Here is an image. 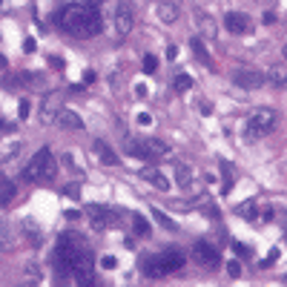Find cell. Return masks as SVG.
<instances>
[{
  "mask_svg": "<svg viewBox=\"0 0 287 287\" xmlns=\"http://www.w3.org/2000/svg\"><path fill=\"white\" fill-rule=\"evenodd\" d=\"M55 23L72 37H95L104 29V15L98 3H72L55 15Z\"/></svg>",
  "mask_w": 287,
  "mask_h": 287,
  "instance_id": "obj_1",
  "label": "cell"
},
{
  "mask_svg": "<svg viewBox=\"0 0 287 287\" xmlns=\"http://www.w3.org/2000/svg\"><path fill=\"white\" fill-rule=\"evenodd\" d=\"M184 267V253L178 247H164L161 253H155V256H147L141 261V270L147 273L150 278H164L175 273V270Z\"/></svg>",
  "mask_w": 287,
  "mask_h": 287,
  "instance_id": "obj_2",
  "label": "cell"
},
{
  "mask_svg": "<svg viewBox=\"0 0 287 287\" xmlns=\"http://www.w3.org/2000/svg\"><path fill=\"white\" fill-rule=\"evenodd\" d=\"M55 172H58V161H55L52 150H49V147H40V150L32 155V161L23 167V178L40 181V178H52Z\"/></svg>",
  "mask_w": 287,
  "mask_h": 287,
  "instance_id": "obj_3",
  "label": "cell"
},
{
  "mask_svg": "<svg viewBox=\"0 0 287 287\" xmlns=\"http://www.w3.org/2000/svg\"><path fill=\"white\" fill-rule=\"evenodd\" d=\"M273 126H276V112L273 109H256L250 118H247V124H244V138L253 141V138H264V135L273 132Z\"/></svg>",
  "mask_w": 287,
  "mask_h": 287,
  "instance_id": "obj_4",
  "label": "cell"
},
{
  "mask_svg": "<svg viewBox=\"0 0 287 287\" xmlns=\"http://www.w3.org/2000/svg\"><path fill=\"white\" fill-rule=\"evenodd\" d=\"M132 26H135V12L126 0H121L115 9H112V29H115V37H126L129 32H132Z\"/></svg>",
  "mask_w": 287,
  "mask_h": 287,
  "instance_id": "obj_5",
  "label": "cell"
},
{
  "mask_svg": "<svg viewBox=\"0 0 287 287\" xmlns=\"http://www.w3.org/2000/svg\"><path fill=\"white\" fill-rule=\"evenodd\" d=\"M167 155H170V147L161 138H144V141H138V158H144V161H155V158H167Z\"/></svg>",
  "mask_w": 287,
  "mask_h": 287,
  "instance_id": "obj_6",
  "label": "cell"
},
{
  "mask_svg": "<svg viewBox=\"0 0 287 287\" xmlns=\"http://www.w3.org/2000/svg\"><path fill=\"white\" fill-rule=\"evenodd\" d=\"M193 259H196L201 267H218V264H221V253H218V247H213L210 242H196Z\"/></svg>",
  "mask_w": 287,
  "mask_h": 287,
  "instance_id": "obj_7",
  "label": "cell"
},
{
  "mask_svg": "<svg viewBox=\"0 0 287 287\" xmlns=\"http://www.w3.org/2000/svg\"><path fill=\"white\" fill-rule=\"evenodd\" d=\"M86 215L92 218V224L98 227V230H107L112 221H118V210L104 207V204H89V207H86Z\"/></svg>",
  "mask_w": 287,
  "mask_h": 287,
  "instance_id": "obj_8",
  "label": "cell"
},
{
  "mask_svg": "<svg viewBox=\"0 0 287 287\" xmlns=\"http://www.w3.org/2000/svg\"><path fill=\"white\" fill-rule=\"evenodd\" d=\"M230 78H233V83L235 86H242V89H259V86L267 83V78H264L261 72H256V69H235Z\"/></svg>",
  "mask_w": 287,
  "mask_h": 287,
  "instance_id": "obj_9",
  "label": "cell"
},
{
  "mask_svg": "<svg viewBox=\"0 0 287 287\" xmlns=\"http://www.w3.org/2000/svg\"><path fill=\"white\" fill-rule=\"evenodd\" d=\"M18 233H15V227L6 221V218H0V250L3 253H12V250H18Z\"/></svg>",
  "mask_w": 287,
  "mask_h": 287,
  "instance_id": "obj_10",
  "label": "cell"
},
{
  "mask_svg": "<svg viewBox=\"0 0 287 287\" xmlns=\"http://www.w3.org/2000/svg\"><path fill=\"white\" fill-rule=\"evenodd\" d=\"M193 15H196V26H198V32H201V37H207V40H215V35H218L215 20L210 18L207 12H201V9H196Z\"/></svg>",
  "mask_w": 287,
  "mask_h": 287,
  "instance_id": "obj_11",
  "label": "cell"
},
{
  "mask_svg": "<svg viewBox=\"0 0 287 287\" xmlns=\"http://www.w3.org/2000/svg\"><path fill=\"white\" fill-rule=\"evenodd\" d=\"M55 121H58L63 129H72V132H81L83 129V121H81V115H78L75 109H58Z\"/></svg>",
  "mask_w": 287,
  "mask_h": 287,
  "instance_id": "obj_12",
  "label": "cell"
},
{
  "mask_svg": "<svg viewBox=\"0 0 287 287\" xmlns=\"http://www.w3.org/2000/svg\"><path fill=\"white\" fill-rule=\"evenodd\" d=\"M224 26L230 29V32H235V35H242V32L250 29V18L242 15V12H227L224 15Z\"/></svg>",
  "mask_w": 287,
  "mask_h": 287,
  "instance_id": "obj_13",
  "label": "cell"
},
{
  "mask_svg": "<svg viewBox=\"0 0 287 287\" xmlns=\"http://www.w3.org/2000/svg\"><path fill=\"white\" fill-rule=\"evenodd\" d=\"M92 150L98 153V161H101V164H107V167L118 164V155H115V150H112V147H109L107 141H101V138H95V141H92Z\"/></svg>",
  "mask_w": 287,
  "mask_h": 287,
  "instance_id": "obj_14",
  "label": "cell"
},
{
  "mask_svg": "<svg viewBox=\"0 0 287 287\" xmlns=\"http://www.w3.org/2000/svg\"><path fill=\"white\" fill-rule=\"evenodd\" d=\"M155 15H158L161 23L172 26V23L178 20V6H172V3H158V6H155Z\"/></svg>",
  "mask_w": 287,
  "mask_h": 287,
  "instance_id": "obj_15",
  "label": "cell"
},
{
  "mask_svg": "<svg viewBox=\"0 0 287 287\" xmlns=\"http://www.w3.org/2000/svg\"><path fill=\"white\" fill-rule=\"evenodd\" d=\"M15 196H18V187H15V181L0 178V207L12 204V201H15Z\"/></svg>",
  "mask_w": 287,
  "mask_h": 287,
  "instance_id": "obj_16",
  "label": "cell"
},
{
  "mask_svg": "<svg viewBox=\"0 0 287 287\" xmlns=\"http://www.w3.org/2000/svg\"><path fill=\"white\" fill-rule=\"evenodd\" d=\"M141 178H144V181H150V184H153V187H158L161 193H164V189H170V181L164 178L158 170H144V172H141Z\"/></svg>",
  "mask_w": 287,
  "mask_h": 287,
  "instance_id": "obj_17",
  "label": "cell"
},
{
  "mask_svg": "<svg viewBox=\"0 0 287 287\" xmlns=\"http://www.w3.org/2000/svg\"><path fill=\"white\" fill-rule=\"evenodd\" d=\"M189 46H193V52H196L198 63H204V66H213V58H210V52L204 49V40H201V37H196V40H193Z\"/></svg>",
  "mask_w": 287,
  "mask_h": 287,
  "instance_id": "obj_18",
  "label": "cell"
},
{
  "mask_svg": "<svg viewBox=\"0 0 287 287\" xmlns=\"http://www.w3.org/2000/svg\"><path fill=\"white\" fill-rule=\"evenodd\" d=\"M270 83H276V86H287V69L284 66H270V72L264 75Z\"/></svg>",
  "mask_w": 287,
  "mask_h": 287,
  "instance_id": "obj_19",
  "label": "cell"
},
{
  "mask_svg": "<svg viewBox=\"0 0 287 287\" xmlns=\"http://www.w3.org/2000/svg\"><path fill=\"white\" fill-rule=\"evenodd\" d=\"M132 230H135V235L147 238V235H150V221H147L144 215H135V218H132Z\"/></svg>",
  "mask_w": 287,
  "mask_h": 287,
  "instance_id": "obj_20",
  "label": "cell"
},
{
  "mask_svg": "<svg viewBox=\"0 0 287 287\" xmlns=\"http://www.w3.org/2000/svg\"><path fill=\"white\" fill-rule=\"evenodd\" d=\"M23 233L32 238V244H40V230H37V224L32 221V218H26V221H23Z\"/></svg>",
  "mask_w": 287,
  "mask_h": 287,
  "instance_id": "obj_21",
  "label": "cell"
},
{
  "mask_svg": "<svg viewBox=\"0 0 287 287\" xmlns=\"http://www.w3.org/2000/svg\"><path fill=\"white\" fill-rule=\"evenodd\" d=\"M172 86H175V92H187V89H193V78L189 75H175Z\"/></svg>",
  "mask_w": 287,
  "mask_h": 287,
  "instance_id": "obj_22",
  "label": "cell"
},
{
  "mask_svg": "<svg viewBox=\"0 0 287 287\" xmlns=\"http://www.w3.org/2000/svg\"><path fill=\"white\" fill-rule=\"evenodd\" d=\"M153 215H155V221H158L161 227H167V230H175V227H178V224H175V221L170 218V215L161 213V210H153Z\"/></svg>",
  "mask_w": 287,
  "mask_h": 287,
  "instance_id": "obj_23",
  "label": "cell"
},
{
  "mask_svg": "<svg viewBox=\"0 0 287 287\" xmlns=\"http://www.w3.org/2000/svg\"><path fill=\"white\" fill-rule=\"evenodd\" d=\"M175 175H178V184H181V187H189V181H193V172H189V167H181V164H178Z\"/></svg>",
  "mask_w": 287,
  "mask_h": 287,
  "instance_id": "obj_24",
  "label": "cell"
},
{
  "mask_svg": "<svg viewBox=\"0 0 287 287\" xmlns=\"http://www.w3.org/2000/svg\"><path fill=\"white\" fill-rule=\"evenodd\" d=\"M40 278H43V273H40V267H37V264H29V267H26V281H32V284H37Z\"/></svg>",
  "mask_w": 287,
  "mask_h": 287,
  "instance_id": "obj_25",
  "label": "cell"
},
{
  "mask_svg": "<svg viewBox=\"0 0 287 287\" xmlns=\"http://www.w3.org/2000/svg\"><path fill=\"white\" fill-rule=\"evenodd\" d=\"M155 69H158V58H155V55H144V72L153 75Z\"/></svg>",
  "mask_w": 287,
  "mask_h": 287,
  "instance_id": "obj_26",
  "label": "cell"
},
{
  "mask_svg": "<svg viewBox=\"0 0 287 287\" xmlns=\"http://www.w3.org/2000/svg\"><path fill=\"white\" fill-rule=\"evenodd\" d=\"M29 112H32V107H29V101L23 98V101H20V104H18V115L23 118V121H26V118H29Z\"/></svg>",
  "mask_w": 287,
  "mask_h": 287,
  "instance_id": "obj_27",
  "label": "cell"
},
{
  "mask_svg": "<svg viewBox=\"0 0 287 287\" xmlns=\"http://www.w3.org/2000/svg\"><path fill=\"white\" fill-rule=\"evenodd\" d=\"M101 267H104V270H112V267H118L115 256H104V259H101Z\"/></svg>",
  "mask_w": 287,
  "mask_h": 287,
  "instance_id": "obj_28",
  "label": "cell"
},
{
  "mask_svg": "<svg viewBox=\"0 0 287 287\" xmlns=\"http://www.w3.org/2000/svg\"><path fill=\"white\" fill-rule=\"evenodd\" d=\"M227 273H230V276H242V264H238V261H230V264H227Z\"/></svg>",
  "mask_w": 287,
  "mask_h": 287,
  "instance_id": "obj_29",
  "label": "cell"
},
{
  "mask_svg": "<svg viewBox=\"0 0 287 287\" xmlns=\"http://www.w3.org/2000/svg\"><path fill=\"white\" fill-rule=\"evenodd\" d=\"M138 124L150 126V124H153V115H150V112H138Z\"/></svg>",
  "mask_w": 287,
  "mask_h": 287,
  "instance_id": "obj_30",
  "label": "cell"
},
{
  "mask_svg": "<svg viewBox=\"0 0 287 287\" xmlns=\"http://www.w3.org/2000/svg\"><path fill=\"white\" fill-rule=\"evenodd\" d=\"M23 52H26V55L35 52V37H26V40H23Z\"/></svg>",
  "mask_w": 287,
  "mask_h": 287,
  "instance_id": "obj_31",
  "label": "cell"
},
{
  "mask_svg": "<svg viewBox=\"0 0 287 287\" xmlns=\"http://www.w3.org/2000/svg\"><path fill=\"white\" fill-rule=\"evenodd\" d=\"M201 115H213V104L210 101H201Z\"/></svg>",
  "mask_w": 287,
  "mask_h": 287,
  "instance_id": "obj_32",
  "label": "cell"
},
{
  "mask_svg": "<svg viewBox=\"0 0 287 287\" xmlns=\"http://www.w3.org/2000/svg\"><path fill=\"white\" fill-rule=\"evenodd\" d=\"M264 23H267V26H273V23H276V12H264Z\"/></svg>",
  "mask_w": 287,
  "mask_h": 287,
  "instance_id": "obj_33",
  "label": "cell"
},
{
  "mask_svg": "<svg viewBox=\"0 0 287 287\" xmlns=\"http://www.w3.org/2000/svg\"><path fill=\"white\" fill-rule=\"evenodd\" d=\"M238 213H244V215H256V204H253V207H250V204H244Z\"/></svg>",
  "mask_w": 287,
  "mask_h": 287,
  "instance_id": "obj_34",
  "label": "cell"
},
{
  "mask_svg": "<svg viewBox=\"0 0 287 287\" xmlns=\"http://www.w3.org/2000/svg\"><path fill=\"white\" fill-rule=\"evenodd\" d=\"M66 218H69V221H78V218H81V213H78V210H66Z\"/></svg>",
  "mask_w": 287,
  "mask_h": 287,
  "instance_id": "obj_35",
  "label": "cell"
},
{
  "mask_svg": "<svg viewBox=\"0 0 287 287\" xmlns=\"http://www.w3.org/2000/svg\"><path fill=\"white\" fill-rule=\"evenodd\" d=\"M92 81H95V72L86 69V72H83V83H92Z\"/></svg>",
  "mask_w": 287,
  "mask_h": 287,
  "instance_id": "obj_36",
  "label": "cell"
},
{
  "mask_svg": "<svg viewBox=\"0 0 287 287\" xmlns=\"http://www.w3.org/2000/svg\"><path fill=\"white\" fill-rule=\"evenodd\" d=\"M233 247H235V253H238V256H247V247H244V244H242V242H235V244H233Z\"/></svg>",
  "mask_w": 287,
  "mask_h": 287,
  "instance_id": "obj_37",
  "label": "cell"
},
{
  "mask_svg": "<svg viewBox=\"0 0 287 287\" xmlns=\"http://www.w3.org/2000/svg\"><path fill=\"white\" fill-rule=\"evenodd\" d=\"M167 58H170V61H175V58H178V49H175V46H170V49H167Z\"/></svg>",
  "mask_w": 287,
  "mask_h": 287,
  "instance_id": "obj_38",
  "label": "cell"
},
{
  "mask_svg": "<svg viewBox=\"0 0 287 287\" xmlns=\"http://www.w3.org/2000/svg\"><path fill=\"white\" fill-rule=\"evenodd\" d=\"M135 95H138V98H144V95H147V86H144V83H138V86H135Z\"/></svg>",
  "mask_w": 287,
  "mask_h": 287,
  "instance_id": "obj_39",
  "label": "cell"
},
{
  "mask_svg": "<svg viewBox=\"0 0 287 287\" xmlns=\"http://www.w3.org/2000/svg\"><path fill=\"white\" fill-rule=\"evenodd\" d=\"M6 66H9V61H6V58L0 55V69H6Z\"/></svg>",
  "mask_w": 287,
  "mask_h": 287,
  "instance_id": "obj_40",
  "label": "cell"
},
{
  "mask_svg": "<svg viewBox=\"0 0 287 287\" xmlns=\"http://www.w3.org/2000/svg\"><path fill=\"white\" fill-rule=\"evenodd\" d=\"M261 3H270V0H261Z\"/></svg>",
  "mask_w": 287,
  "mask_h": 287,
  "instance_id": "obj_41",
  "label": "cell"
},
{
  "mask_svg": "<svg viewBox=\"0 0 287 287\" xmlns=\"http://www.w3.org/2000/svg\"><path fill=\"white\" fill-rule=\"evenodd\" d=\"M284 58H287V49H284Z\"/></svg>",
  "mask_w": 287,
  "mask_h": 287,
  "instance_id": "obj_42",
  "label": "cell"
}]
</instances>
